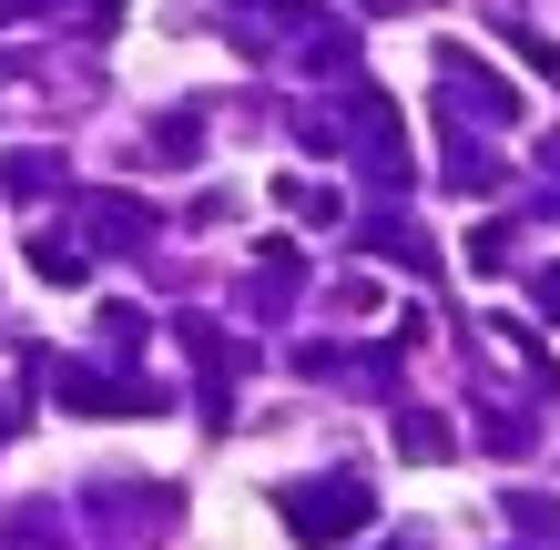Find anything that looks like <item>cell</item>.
Listing matches in <instances>:
<instances>
[{"label": "cell", "instance_id": "1", "mask_svg": "<svg viewBox=\"0 0 560 550\" xmlns=\"http://www.w3.org/2000/svg\"><path fill=\"white\" fill-rule=\"evenodd\" d=\"M368 490L357 479H306V490H285V530L295 540H347V530H368Z\"/></svg>", "mask_w": 560, "mask_h": 550}, {"label": "cell", "instance_id": "2", "mask_svg": "<svg viewBox=\"0 0 560 550\" xmlns=\"http://www.w3.org/2000/svg\"><path fill=\"white\" fill-rule=\"evenodd\" d=\"M31 266H42L51 285H72V276H82V255H72V245H31Z\"/></svg>", "mask_w": 560, "mask_h": 550}]
</instances>
